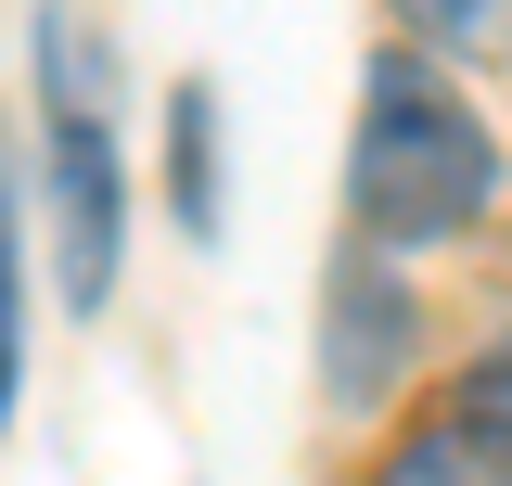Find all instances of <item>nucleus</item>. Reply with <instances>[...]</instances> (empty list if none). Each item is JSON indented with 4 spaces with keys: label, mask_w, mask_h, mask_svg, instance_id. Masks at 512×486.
Instances as JSON below:
<instances>
[{
    "label": "nucleus",
    "mask_w": 512,
    "mask_h": 486,
    "mask_svg": "<svg viewBox=\"0 0 512 486\" xmlns=\"http://www.w3.org/2000/svg\"><path fill=\"white\" fill-rule=\"evenodd\" d=\"M372 486H512V410L487 397V384H461V397H436L423 423L384 448Z\"/></svg>",
    "instance_id": "obj_3"
},
{
    "label": "nucleus",
    "mask_w": 512,
    "mask_h": 486,
    "mask_svg": "<svg viewBox=\"0 0 512 486\" xmlns=\"http://www.w3.org/2000/svg\"><path fill=\"white\" fill-rule=\"evenodd\" d=\"M26 384V256H13V154H0V423Z\"/></svg>",
    "instance_id": "obj_5"
},
{
    "label": "nucleus",
    "mask_w": 512,
    "mask_h": 486,
    "mask_svg": "<svg viewBox=\"0 0 512 486\" xmlns=\"http://www.w3.org/2000/svg\"><path fill=\"white\" fill-rule=\"evenodd\" d=\"M397 346H410V307H397V282H333V397H372L384 371H397Z\"/></svg>",
    "instance_id": "obj_4"
},
{
    "label": "nucleus",
    "mask_w": 512,
    "mask_h": 486,
    "mask_svg": "<svg viewBox=\"0 0 512 486\" xmlns=\"http://www.w3.org/2000/svg\"><path fill=\"white\" fill-rule=\"evenodd\" d=\"M461 384H487V397H500V410H512V346H500V359H474V371H461Z\"/></svg>",
    "instance_id": "obj_7"
},
{
    "label": "nucleus",
    "mask_w": 512,
    "mask_h": 486,
    "mask_svg": "<svg viewBox=\"0 0 512 486\" xmlns=\"http://www.w3.org/2000/svg\"><path fill=\"white\" fill-rule=\"evenodd\" d=\"M52 218H64V307H103L116 295L128 180H116V141H103L90 103H52Z\"/></svg>",
    "instance_id": "obj_2"
},
{
    "label": "nucleus",
    "mask_w": 512,
    "mask_h": 486,
    "mask_svg": "<svg viewBox=\"0 0 512 486\" xmlns=\"http://www.w3.org/2000/svg\"><path fill=\"white\" fill-rule=\"evenodd\" d=\"M500 180L487 154V116L448 90L423 52H384L372 64V116H359V154H346V192H359V231L384 243H436L461 231Z\"/></svg>",
    "instance_id": "obj_1"
},
{
    "label": "nucleus",
    "mask_w": 512,
    "mask_h": 486,
    "mask_svg": "<svg viewBox=\"0 0 512 486\" xmlns=\"http://www.w3.org/2000/svg\"><path fill=\"white\" fill-rule=\"evenodd\" d=\"M180 218L205 231V90H180Z\"/></svg>",
    "instance_id": "obj_6"
}]
</instances>
